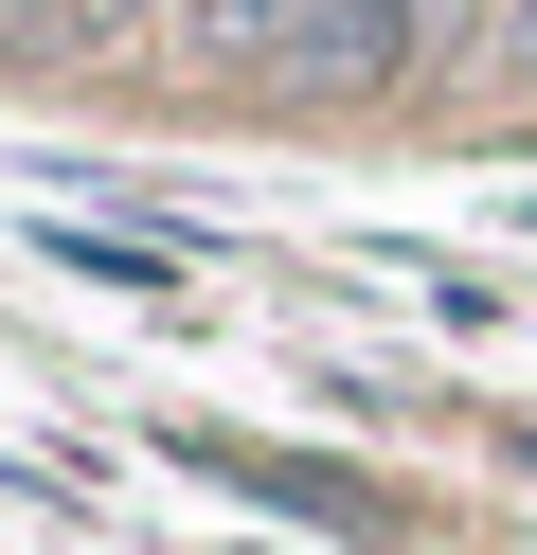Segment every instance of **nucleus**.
Instances as JSON below:
<instances>
[{"label":"nucleus","instance_id":"1","mask_svg":"<svg viewBox=\"0 0 537 555\" xmlns=\"http://www.w3.org/2000/svg\"><path fill=\"white\" fill-rule=\"evenodd\" d=\"M430 18H465V0H412V37H430Z\"/></svg>","mask_w":537,"mask_h":555}]
</instances>
